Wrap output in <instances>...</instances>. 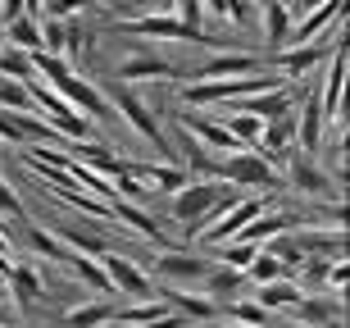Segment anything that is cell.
Listing matches in <instances>:
<instances>
[{
  "instance_id": "7bdbcfd3",
  "label": "cell",
  "mask_w": 350,
  "mask_h": 328,
  "mask_svg": "<svg viewBox=\"0 0 350 328\" xmlns=\"http://www.w3.org/2000/svg\"><path fill=\"white\" fill-rule=\"evenodd\" d=\"M96 328H128L123 319H105V324H96Z\"/></svg>"
},
{
  "instance_id": "5bb4252c",
  "label": "cell",
  "mask_w": 350,
  "mask_h": 328,
  "mask_svg": "<svg viewBox=\"0 0 350 328\" xmlns=\"http://www.w3.org/2000/svg\"><path fill=\"white\" fill-rule=\"evenodd\" d=\"M200 283H205V297L214 305H228V301H237V297H246V274L232 269V264H219V260L205 269Z\"/></svg>"
},
{
  "instance_id": "4fadbf2b",
  "label": "cell",
  "mask_w": 350,
  "mask_h": 328,
  "mask_svg": "<svg viewBox=\"0 0 350 328\" xmlns=\"http://www.w3.org/2000/svg\"><path fill=\"white\" fill-rule=\"evenodd\" d=\"M341 96H346V37L327 55V78H323V92H319V105H323L327 118H341Z\"/></svg>"
},
{
  "instance_id": "f1b7e54d",
  "label": "cell",
  "mask_w": 350,
  "mask_h": 328,
  "mask_svg": "<svg viewBox=\"0 0 350 328\" xmlns=\"http://www.w3.org/2000/svg\"><path fill=\"white\" fill-rule=\"evenodd\" d=\"M64 264L82 278V283H87L91 292H96V297H114V283H109V274H105V264H100V260H91V255H78V251H73Z\"/></svg>"
},
{
  "instance_id": "60d3db41",
  "label": "cell",
  "mask_w": 350,
  "mask_h": 328,
  "mask_svg": "<svg viewBox=\"0 0 350 328\" xmlns=\"http://www.w3.org/2000/svg\"><path fill=\"white\" fill-rule=\"evenodd\" d=\"M18 14H27L23 0H0V23H10V18H18Z\"/></svg>"
},
{
  "instance_id": "e575fe53",
  "label": "cell",
  "mask_w": 350,
  "mask_h": 328,
  "mask_svg": "<svg viewBox=\"0 0 350 328\" xmlns=\"http://www.w3.org/2000/svg\"><path fill=\"white\" fill-rule=\"evenodd\" d=\"M0 110H37L32 87L18 78H0Z\"/></svg>"
},
{
  "instance_id": "7402d4cb",
  "label": "cell",
  "mask_w": 350,
  "mask_h": 328,
  "mask_svg": "<svg viewBox=\"0 0 350 328\" xmlns=\"http://www.w3.org/2000/svg\"><path fill=\"white\" fill-rule=\"evenodd\" d=\"M59 242H64L68 251H78V255H96V260H100L105 251H114L109 237L96 233V228H87V223H59Z\"/></svg>"
},
{
  "instance_id": "8992f818",
  "label": "cell",
  "mask_w": 350,
  "mask_h": 328,
  "mask_svg": "<svg viewBox=\"0 0 350 328\" xmlns=\"http://www.w3.org/2000/svg\"><path fill=\"white\" fill-rule=\"evenodd\" d=\"M114 78L118 82H187V64L178 60H164V55H150V51H132L114 64Z\"/></svg>"
},
{
  "instance_id": "f907efd6",
  "label": "cell",
  "mask_w": 350,
  "mask_h": 328,
  "mask_svg": "<svg viewBox=\"0 0 350 328\" xmlns=\"http://www.w3.org/2000/svg\"><path fill=\"white\" fill-rule=\"evenodd\" d=\"M0 319H5V301H0Z\"/></svg>"
},
{
  "instance_id": "ba28073f",
  "label": "cell",
  "mask_w": 350,
  "mask_h": 328,
  "mask_svg": "<svg viewBox=\"0 0 350 328\" xmlns=\"http://www.w3.org/2000/svg\"><path fill=\"white\" fill-rule=\"evenodd\" d=\"M100 264H105V274H109V283H114V292H123L128 301H150V297L159 292V288H155V278L146 274L137 260L118 255V251H105Z\"/></svg>"
},
{
  "instance_id": "4dcf8cb0",
  "label": "cell",
  "mask_w": 350,
  "mask_h": 328,
  "mask_svg": "<svg viewBox=\"0 0 350 328\" xmlns=\"http://www.w3.org/2000/svg\"><path fill=\"white\" fill-rule=\"evenodd\" d=\"M260 251H269V255H273L278 264H282V269H296V264L305 260V247L296 242V228H291V233L269 237V242H260Z\"/></svg>"
},
{
  "instance_id": "74e56055",
  "label": "cell",
  "mask_w": 350,
  "mask_h": 328,
  "mask_svg": "<svg viewBox=\"0 0 350 328\" xmlns=\"http://www.w3.org/2000/svg\"><path fill=\"white\" fill-rule=\"evenodd\" d=\"M0 214H5V219H27V214H23V201H18V197L10 192L5 173H0Z\"/></svg>"
},
{
  "instance_id": "c3c4849f",
  "label": "cell",
  "mask_w": 350,
  "mask_h": 328,
  "mask_svg": "<svg viewBox=\"0 0 350 328\" xmlns=\"http://www.w3.org/2000/svg\"><path fill=\"white\" fill-rule=\"evenodd\" d=\"M0 46H5V23H0Z\"/></svg>"
},
{
  "instance_id": "4316f807",
  "label": "cell",
  "mask_w": 350,
  "mask_h": 328,
  "mask_svg": "<svg viewBox=\"0 0 350 328\" xmlns=\"http://www.w3.org/2000/svg\"><path fill=\"white\" fill-rule=\"evenodd\" d=\"M5 41L10 46H18V51H41V14H18V18H10L5 23Z\"/></svg>"
},
{
  "instance_id": "8fae6325",
  "label": "cell",
  "mask_w": 350,
  "mask_h": 328,
  "mask_svg": "<svg viewBox=\"0 0 350 328\" xmlns=\"http://www.w3.org/2000/svg\"><path fill=\"white\" fill-rule=\"evenodd\" d=\"M173 123L191 132V137H196L200 146H205L209 155H228V151H241V142H237L232 132L223 128L219 118H209V114H191V110H187V114H178Z\"/></svg>"
},
{
  "instance_id": "9a60e30c",
  "label": "cell",
  "mask_w": 350,
  "mask_h": 328,
  "mask_svg": "<svg viewBox=\"0 0 350 328\" xmlns=\"http://www.w3.org/2000/svg\"><path fill=\"white\" fill-rule=\"evenodd\" d=\"M155 297L169 305V310H178L182 319H191V324H196V319H200V324H205V319L214 324V319L223 315V305H214L209 297H196V292H182V288H159Z\"/></svg>"
},
{
  "instance_id": "7c38bea8",
  "label": "cell",
  "mask_w": 350,
  "mask_h": 328,
  "mask_svg": "<svg viewBox=\"0 0 350 328\" xmlns=\"http://www.w3.org/2000/svg\"><path fill=\"white\" fill-rule=\"evenodd\" d=\"M209 255H196V251H178V247H164L155 255V274L169 278V283H196V278H205L209 269Z\"/></svg>"
},
{
  "instance_id": "5b68a950",
  "label": "cell",
  "mask_w": 350,
  "mask_h": 328,
  "mask_svg": "<svg viewBox=\"0 0 350 328\" xmlns=\"http://www.w3.org/2000/svg\"><path fill=\"white\" fill-rule=\"evenodd\" d=\"M286 183L296 187L300 197H310V201H341V187L337 178L319 164V155H305V151H291L286 155Z\"/></svg>"
},
{
  "instance_id": "cb8c5ba5",
  "label": "cell",
  "mask_w": 350,
  "mask_h": 328,
  "mask_svg": "<svg viewBox=\"0 0 350 328\" xmlns=\"http://www.w3.org/2000/svg\"><path fill=\"white\" fill-rule=\"evenodd\" d=\"M237 105L250 110L255 118H278V114H286V110H296V96L278 82V87H269V92H255V96H246V101H237Z\"/></svg>"
},
{
  "instance_id": "681fc988",
  "label": "cell",
  "mask_w": 350,
  "mask_h": 328,
  "mask_svg": "<svg viewBox=\"0 0 350 328\" xmlns=\"http://www.w3.org/2000/svg\"><path fill=\"white\" fill-rule=\"evenodd\" d=\"M0 233H5V214H0Z\"/></svg>"
},
{
  "instance_id": "f546056e",
  "label": "cell",
  "mask_w": 350,
  "mask_h": 328,
  "mask_svg": "<svg viewBox=\"0 0 350 328\" xmlns=\"http://www.w3.org/2000/svg\"><path fill=\"white\" fill-rule=\"evenodd\" d=\"M27 251H32V255H46V260H55V264H64L68 255H73V251L59 242V233L41 228V223H32V228H27Z\"/></svg>"
},
{
  "instance_id": "ffe728a7",
  "label": "cell",
  "mask_w": 350,
  "mask_h": 328,
  "mask_svg": "<svg viewBox=\"0 0 350 328\" xmlns=\"http://www.w3.org/2000/svg\"><path fill=\"white\" fill-rule=\"evenodd\" d=\"M5 283H10L14 301L18 305H41L46 301V278L37 274V264H10V274H5Z\"/></svg>"
},
{
  "instance_id": "836d02e7",
  "label": "cell",
  "mask_w": 350,
  "mask_h": 328,
  "mask_svg": "<svg viewBox=\"0 0 350 328\" xmlns=\"http://www.w3.org/2000/svg\"><path fill=\"white\" fill-rule=\"evenodd\" d=\"M159 315H169V305L159 301V297H150V301H128L123 310H118V319L128 328H142V324H150V319H159Z\"/></svg>"
},
{
  "instance_id": "1f68e13d",
  "label": "cell",
  "mask_w": 350,
  "mask_h": 328,
  "mask_svg": "<svg viewBox=\"0 0 350 328\" xmlns=\"http://www.w3.org/2000/svg\"><path fill=\"white\" fill-rule=\"evenodd\" d=\"M0 78L32 82V78H37V68H32V55L18 51V46H0Z\"/></svg>"
},
{
  "instance_id": "e0dca14e",
  "label": "cell",
  "mask_w": 350,
  "mask_h": 328,
  "mask_svg": "<svg viewBox=\"0 0 350 328\" xmlns=\"http://www.w3.org/2000/svg\"><path fill=\"white\" fill-rule=\"evenodd\" d=\"M286 315H296V324H305V328H323L327 319L346 315V310H341V292H332V297H323V292H314V297H310V292H305Z\"/></svg>"
},
{
  "instance_id": "2e32d148",
  "label": "cell",
  "mask_w": 350,
  "mask_h": 328,
  "mask_svg": "<svg viewBox=\"0 0 350 328\" xmlns=\"http://www.w3.org/2000/svg\"><path fill=\"white\" fill-rule=\"evenodd\" d=\"M296 242L305 247V255H323V260H346V228H296Z\"/></svg>"
},
{
  "instance_id": "6da1fadb",
  "label": "cell",
  "mask_w": 350,
  "mask_h": 328,
  "mask_svg": "<svg viewBox=\"0 0 350 328\" xmlns=\"http://www.w3.org/2000/svg\"><path fill=\"white\" fill-rule=\"evenodd\" d=\"M237 197H241V192H237L232 183H219V178H191L187 187H178V192H173L169 219L196 242V233H200L209 219H219V214L228 210Z\"/></svg>"
},
{
  "instance_id": "d6986e66",
  "label": "cell",
  "mask_w": 350,
  "mask_h": 328,
  "mask_svg": "<svg viewBox=\"0 0 350 328\" xmlns=\"http://www.w3.org/2000/svg\"><path fill=\"white\" fill-rule=\"evenodd\" d=\"M109 214H114L118 223H128V228H137V233L146 237V242H155V247H169V242H164V233H159V223L150 219V214L142 210V205H137V201H128V197H109Z\"/></svg>"
},
{
  "instance_id": "d590c367",
  "label": "cell",
  "mask_w": 350,
  "mask_h": 328,
  "mask_svg": "<svg viewBox=\"0 0 350 328\" xmlns=\"http://www.w3.org/2000/svg\"><path fill=\"white\" fill-rule=\"evenodd\" d=\"M286 269L278 260H273L269 251H255V260L246 264V283H255V288H260V283H273V278H282Z\"/></svg>"
},
{
  "instance_id": "8d00e7d4",
  "label": "cell",
  "mask_w": 350,
  "mask_h": 328,
  "mask_svg": "<svg viewBox=\"0 0 350 328\" xmlns=\"http://www.w3.org/2000/svg\"><path fill=\"white\" fill-rule=\"evenodd\" d=\"M91 0H41V18H73V14H82Z\"/></svg>"
},
{
  "instance_id": "d6a6232c",
  "label": "cell",
  "mask_w": 350,
  "mask_h": 328,
  "mask_svg": "<svg viewBox=\"0 0 350 328\" xmlns=\"http://www.w3.org/2000/svg\"><path fill=\"white\" fill-rule=\"evenodd\" d=\"M223 310H228V319H232V324H250V328H264L273 319L269 310L255 301V297H237V301H228Z\"/></svg>"
},
{
  "instance_id": "816d5d0a",
  "label": "cell",
  "mask_w": 350,
  "mask_h": 328,
  "mask_svg": "<svg viewBox=\"0 0 350 328\" xmlns=\"http://www.w3.org/2000/svg\"><path fill=\"white\" fill-rule=\"evenodd\" d=\"M0 151H5V142H0Z\"/></svg>"
},
{
  "instance_id": "277c9868",
  "label": "cell",
  "mask_w": 350,
  "mask_h": 328,
  "mask_svg": "<svg viewBox=\"0 0 350 328\" xmlns=\"http://www.w3.org/2000/svg\"><path fill=\"white\" fill-rule=\"evenodd\" d=\"M114 32H128V37H155V41H187V46L214 41V37H205V27L182 23L178 14H169V10H150V14H132V18H118Z\"/></svg>"
},
{
  "instance_id": "d4e9b609",
  "label": "cell",
  "mask_w": 350,
  "mask_h": 328,
  "mask_svg": "<svg viewBox=\"0 0 350 328\" xmlns=\"http://www.w3.org/2000/svg\"><path fill=\"white\" fill-rule=\"evenodd\" d=\"M260 23H264L269 46H273V51H282L286 32H291V5H286V0H260Z\"/></svg>"
},
{
  "instance_id": "7a4b0ae2",
  "label": "cell",
  "mask_w": 350,
  "mask_h": 328,
  "mask_svg": "<svg viewBox=\"0 0 350 328\" xmlns=\"http://www.w3.org/2000/svg\"><path fill=\"white\" fill-rule=\"evenodd\" d=\"M105 101H109V110H114V114L123 118L132 132H137V137H146V142L155 146L159 155H169V137H164V128H159L155 110H150L142 96H137V87H132V82L109 78V82H105Z\"/></svg>"
},
{
  "instance_id": "ee69618b",
  "label": "cell",
  "mask_w": 350,
  "mask_h": 328,
  "mask_svg": "<svg viewBox=\"0 0 350 328\" xmlns=\"http://www.w3.org/2000/svg\"><path fill=\"white\" fill-rule=\"evenodd\" d=\"M23 5H27V14H37V10H41V0H23Z\"/></svg>"
},
{
  "instance_id": "f35d334b",
  "label": "cell",
  "mask_w": 350,
  "mask_h": 328,
  "mask_svg": "<svg viewBox=\"0 0 350 328\" xmlns=\"http://www.w3.org/2000/svg\"><path fill=\"white\" fill-rule=\"evenodd\" d=\"M100 5L118 10L123 18H132V14H150V10H159V0H100Z\"/></svg>"
},
{
  "instance_id": "44dd1931",
  "label": "cell",
  "mask_w": 350,
  "mask_h": 328,
  "mask_svg": "<svg viewBox=\"0 0 350 328\" xmlns=\"http://www.w3.org/2000/svg\"><path fill=\"white\" fill-rule=\"evenodd\" d=\"M296 223H300L296 214L273 210V205H269V210H264V214H255V219H250V223H246V228H241L237 237H241V242H255V247H260V242H269V237H278V233H291Z\"/></svg>"
},
{
  "instance_id": "f6af8a7d",
  "label": "cell",
  "mask_w": 350,
  "mask_h": 328,
  "mask_svg": "<svg viewBox=\"0 0 350 328\" xmlns=\"http://www.w3.org/2000/svg\"><path fill=\"white\" fill-rule=\"evenodd\" d=\"M314 5H323V0H300V10H314Z\"/></svg>"
},
{
  "instance_id": "ac0fdd59",
  "label": "cell",
  "mask_w": 350,
  "mask_h": 328,
  "mask_svg": "<svg viewBox=\"0 0 350 328\" xmlns=\"http://www.w3.org/2000/svg\"><path fill=\"white\" fill-rule=\"evenodd\" d=\"M64 151H68V155H73V160H82L87 169L105 173L109 183H114V173L123 169V160L114 155V146H109V142H105V146H96V142H91V137H82V142H64Z\"/></svg>"
},
{
  "instance_id": "83f0119b",
  "label": "cell",
  "mask_w": 350,
  "mask_h": 328,
  "mask_svg": "<svg viewBox=\"0 0 350 328\" xmlns=\"http://www.w3.org/2000/svg\"><path fill=\"white\" fill-rule=\"evenodd\" d=\"M223 128L232 132L241 146H255V142H260V132H264V118H255L250 110H241V105H223Z\"/></svg>"
},
{
  "instance_id": "7dc6e473",
  "label": "cell",
  "mask_w": 350,
  "mask_h": 328,
  "mask_svg": "<svg viewBox=\"0 0 350 328\" xmlns=\"http://www.w3.org/2000/svg\"><path fill=\"white\" fill-rule=\"evenodd\" d=\"M219 328H250V324H219Z\"/></svg>"
},
{
  "instance_id": "52a82bcc",
  "label": "cell",
  "mask_w": 350,
  "mask_h": 328,
  "mask_svg": "<svg viewBox=\"0 0 350 328\" xmlns=\"http://www.w3.org/2000/svg\"><path fill=\"white\" fill-rule=\"evenodd\" d=\"M0 142L5 146H46V142L64 146L68 137H59L37 110H0Z\"/></svg>"
},
{
  "instance_id": "b9f144b4",
  "label": "cell",
  "mask_w": 350,
  "mask_h": 328,
  "mask_svg": "<svg viewBox=\"0 0 350 328\" xmlns=\"http://www.w3.org/2000/svg\"><path fill=\"white\" fill-rule=\"evenodd\" d=\"M10 255H14V247H10V233H0V278H5V274H10Z\"/></svg>"
},
{
  "instance_id": "30bf717a",
  "label": "cell",
  "mask_w": 350,
  "mask_h": 328,
  "mask_svg": "<svg viewBox=\"0 0 350 328\" xmlns=\"http://www.w3.org/2000/svg\"><path fill=\"white\" fill-rule=\"evenodd\" d=\"M250 151H260L273 169H282L286 155L296 151V110H286V114H278V118H264V132Z\"/></svg>"
},
{
  "instance_id": "ab89813d",
  "label": "cell",
  "mask_w": 350,
  "mask_h": 328,
  "mask_svg": "<svg viewBox=\"0 0 350 328\" xmlns=\"http://www.w3.org/2000/svg\"><path fill=\"white\" fill-rule=\"evenodd\" d=\"M169 14H178L182 23H191V27H200V14H205V5H200V0H178V5H173Z\"/></svg>"
},
{
  "instance_id": "9c48e42d",
  "label": "cell",
  "mask_w": 350,
  "mask_h": 328,
  "mask_svg": "<svg viewBox=\"0 0 350 328\" xmlns=\"http://www.w3.org/2000/svg\"><path fill=\"white\" fill-rule=\"evenodd\" d=\"M264 55H255V51H214V55H205V64H196V68H187V82H196V78H246V73H264Z\"/></svg>"
},
{
  "instance_id": "484cf974",
  "label": "cell",
  "mask_w": 350,
  "mask_h": 328,
  "mask_svg": "<svg viewBox=\"0 0 350 328\" xmlns=\"http://www.w3.org/2000/svg\"><path fill=\"white\" fill-rule=\"evenodd\" d=\"M105 319H118V305L109 301V297H91V301L64 310V328H96V324H105Z\"/></svg>"
},
{
  "instance_id": "603a6c76",
  "label": "cell",
  "mask_w": 350,
  "mask_h": 328,
  "mask_svg": "<svg viewBox=\"0 0 350 328\" xmlns=\"http://www.w3.org/2000/svg\"><path fill=\"white\" fill-rule=\"evenodd\" d=\"M300 297H305V288H300V283H291L286 274H282V278H273V283H260V288H255V301H260L269 315H278V310H291Z\"/></svg>"
},
{
  "instance_id": "3957f363",
  "label": "cell",
  "mask_w": 350,
  "mask_h": 328,
  "mask_svg": "<svg viewBox=\"0 0 350 328\" xmlns=\"http://www.w3.org/2000/svg\"><path fill=\"white\" fill-rule=\"evenodd\" d=\"M214 178L219 183H232L237 192H273L278 187V169H273L260 151H250V146L228 151V155L214 160Z\"/></svg>"
},
{
  "instance_id": "bcb514c9",
  "label": "cell",
  "mask_w": 350,
  "mask_h": 328,
  "mask_svg": "<svg viewBox=\"0 0 350 328\" xmlns=\"http://www.w3.org/2000/svg\"><path fill=\"white\" fill-rule=\"evenodd\" d=\"M173 5H178V0H159V10H173Z\"/></svg>"
}]
</instances>
